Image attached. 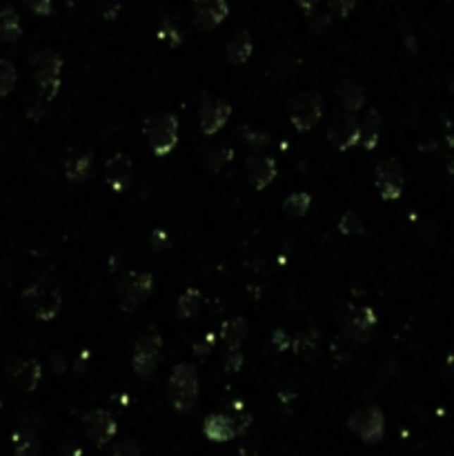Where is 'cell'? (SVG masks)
Here are the masks:
<instances>
[{"label":"cell","instance_id":"cell-19","mask_svg":"<svg viewBox=\"0 0 454 456\" xmlns=\"http://www.w3.org/2000/svg\"><path fill=\"white\" fill-rule=\"evenodd\" d=\"M336 96H338L340 107H343L345 111H352V113H357L365 105V90L357 80H350V78L340 80L336 85Z\"/></svg>","mask_w":454,"mask_h":456},{"label":"cell","instance_id":"cell-5","mask_svg":"<svg viewBox=\"0 0 454 456\" xmlns=\"http://www.w3.org/2000/svg\"><path fill=\"white\" fill-rule=\"evenodd\" d=\"M161 350H163V338L159 330H154V327H149V330H145L136 338L132 365L140 378H149L154 374L156 365L161 361Z\"/></svg>","mask_w":454,"mask_h":456},{"label":"cell","instance_id":"cell-11","mask_svg":"<svg viewBox=\"0 0 454 456\" xmlns=\"http://www.w3.org/2000/svg\"><path fill=\"white\" fill-rule=\"evenodd\" d=\"M198 116H201V132L205 136H211L221 132L227 125L232 116V105L225 101H216V98H209L207 94L201 96V109H198Z\"/></svg>","mask_w":454,"mask_h":456},{"label":"cell","instance_id":"cell-7","mask_svg":"<svg viewBox=\"0 0 454 456\" xmlns=\"http://www.w3.org/2000/svg\"><path fill=\"white\" fill-rule=\"evenodd\" d=\"M152 288H154V276L149 272H127L125 276H121L116 285L121 309L134 312L149 296Z\"/></svg>","mask_w":454,"mask_h":456},{"label":"cell","instance_id":"cell-25","mask_svg":"<svg viewBox=\"0 0 454 456\" xmlns=\"http://www.w3.org/2000/svg\"><path fill=\"white\" fill-rule=\"evenodd\" d=\"M203 307V294L198 292L196 288H190L183 292V296L178 298V305H176V312L180 319H194L198 312Z\"/></svg>","mask_w":454,"mask_h":456},{"label":"cell","instance_id":"cell-27","mask_svg":"<svg viewBox=\"0 0 454 456\" xmlns=\"http://www.w3.org/2000/svg\"><path fill=\"white\" fill-rule=\"evenodd\" d=\"M309 207H312V196L307 192H294L283 201V209H286L290 216H305Z\"/></svg>","mask_w":454,"mask_h":456},{"label":"cell","instance_id":"cell-31","mask_svg":"<svg viewBox=\"0 0 454 456\" xmlns=\"http://www.w3.org/2000/svg\"><path fill=\"white\" fill-rule=\"evenodd\" d=\"M143 454V450H140V443L136 438H125L121 440V443L114 448L111 456H140Z\"/></svg>","mask_w":454,"mask_h":456},{"label":"cell","instance_id":"cell-16","mask_svg":"<svg viewBox=\"0 0 454 456\" xmlns=\"http://www.w3.org/2000/svg\"><path fill=\"white\" fill-rule=\"evenodd\" d=\"M105 178L114 192H125L132 183V159L127 154H114L105 163Z\"/></svg>","mask_w":454,"mask_h":456},{"label":"cell","instance_id":"cell-9","mask_svg":"<svg viewBox=\"0 0 454 456\" xmlns=\"http://www.w3.org/2000/svg\"><path fill=\"white\" fill-rule=\"evenodd\" d=\"M328 138L330 142L340 149V152H345L354 145H359V138H361V123L357 121V116H354L352 111H340L336 113V116L332 118L330 127H328Z\"/></svg>","mask_w":454,"mask_h":456},{"label":"cell","instance_id":"cell-6","mask_svg":"<svg viewBox=\"0 0 454 456\" xmlns=\"http://www.w3.org/2000/svg\"><path fill=\"white\" fill-rule=\"evenodd\" d=\"M348 427L363 440V443L372 445V443H379L383 434H386V414H383V409L376 405L359 407L350 414Z\"/></svg>","mask_w":454,"mask_h":456},{"label":"cell","instance_id":"cell-2","mask_svg":"<svg viewBox=\"0 0 454 456\" xmlns=\"http://www.w3.org/2000/svg\"><path fill=\"white\" fill-rule=\"evenodd\" d=\"M23 298H25V305L30 307V312L38 321H54L63 307V292L59 288V283L51 281L49 276L34 281L25 290Z\"/></svg>","mask_w":454,"mask_h":456},{"label":"cell","instance_id":"cell-38","mask_svg":"<svg viewBox=\"0 0 454 456\" xmlns=\"http://www.w3.org/2000/svg\"><path fill=\"white\" fill-rule=\"evenodd\" d=\"M290 345H292L290 338H288V334L283 332V330H276V332L272 334V350H274V352H286Z\"/></svg>","mask_w":454,"mask_h":456},{"label":"cell","instance_id":"cell-35","mask_svg":"<svg viewBox=\"0 0 454 456\" xmlns=\"http://www.w3.org/2000/svg\"><path fill=\"white\" fill-rule=\"evenodd\" d=\"M330 7L338 18H345L357 7V0H330Z\"/></svg>","mask_w":454,"mask_h":456},{"label":"cell","instance_id":"cell-43","mask_svg":"<svg viewBox=\"0 0 454 456\" xmlns=\"http://www.w3.org/2000/svg\"><path fill=\"white\" fill-rule=\"evenodd\" d=\"M51 363H54V372H63V369H65V365H63V359H61L59 354L54 356V361H51Z\"/></svg>","mask_w":454,"mask_h":456},{"label":"cell","instance_id":"cell-26","mask_svg":"<svg viewBox=\"0 0 454 456\" xmlns=\"http://www.w3.org/2000/svg\"><path fill=\"white\" fill-rule=\"evenodd\" d=\"M0 18H3V23H0V40H5V42H13V40H18L23 30H20V25H18V16H16V9L13 7H7L0 11Z\"/></svg>","mask_w":454,"mask_h":456},{"label":"cell","instance_id":"cell-10","mask_svg":"<svg viewBox=\"0 0 454 456\" xmlns=\"http://www.w3.org/2000/svg\"><path fill=\"white\" fill-rule=\"evenodd\" d=\"M374 183L383 201H396L403 194V167L396 161H381L374 172Z\"/></svg>","mask_w":454,"mask_h":456},{"label":"cell","instance_id":"cell-12","mask_svg":"<svg viewBox=\"0 0 454 456\" xmlns=\"http://www.w3.org/2000/svg\"><path fill=\"white\" fill-rule=\"evenodd\" d=\"M82 421H85V430H87V438L92 440L94 448L107 445L118 432L116 419H114L109 412H105V409H94Z\"/></svg>","mask_w":454,"mask_h":456},{"label":"cell","instance_id":"cell-39","mask_svg":"<svg viewBox=\"0 0 454 456\" xmlns=\"http://www.w3.org/2000/svg\"><path fill=\"white\" fill-rule=\"evenodd\" d=\"M25 3L30 5V9L38 13V16H47L51 11V0H25Z\"/></svg>","mask_w":454,"mask_h":456},{"label":"cell","instance_id":"cell-23","mask_svg":"<svg viewBox=\"0 0 454 456\" xmlns=\"http://www.w3.org/2000/svg\"><path fill=\"white\" fill-rule=\"evenodd\" d=\"M247 332H250V325L240 316H234L221 325V338L225 347H240V343L247 338Z\"/></svg>","mask_w":454,"mask_h":456},{"label":"cell","instance_id":"cell-22","mask_svg":"<svg viewBox=\"0 0 454 456\" xmlns=\"http://www.w3.org/2000/svg\"><path fill=\"white\" fill-rule=\"evenodd\" d=\"M381 130H383V118L376 109H370L365 113V118L361 123V138L359 142L363 145V149H374L379 145V136H381Z\"/></svg>","mask_w":454,"mask_h":456},{"label":"cell","instance_id":"cell-20","mask_svg":"<svg viewBox=\"0 0 454 456\" xmlns=\"http://www.w3.org/2000/svg\"><path fill=\"white\" fill-rule=\"evenodd\" d=\"M252 49H254L252 36L245 30H238L234 38L225 45V61L232 65H243L245 61H250Z\"/></svg>","mask_w":454,"mask_h":456},{"label":"cell","instance_id":"cell-36","mask_svg":"<svg viewBox=\"0 0 454 456\" xmlns=\"http://www.w3.org/2000/svg\"><path fill=\"white\" fill-rule=\"evenodd\" d=\"M245 140H247V145L252 147V149H257V152H261L267 142H269V138H267V134L265 132H245Z\"/></svg>","mask_w":454,"mask_h":456},{"label":"cell","instance_id":"cell-24","mask_svg":"<svg viewBox=\"0 0 454 456\" xmlns=\"http://www.w3.org/2000/svg\"><path fill=\"white\" fill-rule=\"evenodd\" d=\"M13 450L16 456H40V440L32 427H23L13 434Z\"/></svg>","mask_w":454,"mask_h":456},{"label":"cell","instance_id":"cell-40","mask_svg":"<svg viewBox=\"0 0 454 456\" xmlns=\"http://www.w3.org/2000/svg\"><path fill=\"white\" fill-rule=\"evenodd\" d=\"M161 38H163V40H165V38H169V42H172V45H178V42H180V34H178V30H176L174 25H167V23H165V27L161 30Z\"/></svg>","mask_w":454,"mask_h":456},{"label":"cell","instance_id":"cell-8","mask_svg":"<svg viewBox=\"0 0 454 456\" xmlns=\"http://www.w3.org/2000/svg\"><path fill=\"white\" fill-rule=\"evenodd\" d=\"M323 113V96L317 90L303 92L299 96L292 98L290 103V121L294 125V130L299 132H309L321 121Z\"/></svg>","mask_w":454,"mask_h":456},{"label":"cell","instance_id":"cell-44","mask_svg":"<svg viewBox=\"0 0 454 456\" xmlns=\"http://www.w3.org/2000/svg\"><path fill=\"white\" fill-rule=\"evenodd\" d=\"M448 167H450V172H452V174H454V159H452V161H450V165H448Z\"/></svg>","mask_w":454,"mask_h":456},{"label":"cell","instance_id":"cell-1","mask_svg":"<svg viewBox=\"0 0 454 456\" xmlns=\"http://www.w3.org/2000/svg\"><path fill=\"white\" fill-rule=\"evenodd\" d=\"M167 401L180 414H188L198 403V374L194 365L178 363L167 378Z\"/></svg>","mask_w":454,"mask_h":456},{"label":"cell","instance_id":"cell-33","mask_svg":"<svg viewBox=\"0 0 454 456\" xmlns=\"http://www.w3.org/2000/svg\"><path fill=\"white\" fill-rule=\"evenodd\" d=\"M123 7V0H98V13L105 18V20H114L121 13Z\"/></svg>","mask_w":454,"mask_h":456},{"label":"cell","instance_id":"cell-29","mask_svg":"<svg viewBox=\"0 0 454 456\" xmlns=\"http://www.w3.org/2000/svg\"><path fill=\"white\" fill-rule=\"evenodd\" d=\"M338 230H340V234H348V236H352V234L361 236V234H365V225L354 211H345L343 218L338 221Z\"/></svg>","mask_w":454,"mask_h":456},{"label":"cell","instance_id":"cell-28","mask_svg":"<svg viewBox=\"0 0 454 456\" xmlns=\"http://www.w3.org/2000/svg\"><path fill=\"white\" fill-rule=\"evenodd\" d=\"M294 352L312 361L319 354V332H305L294 340Z\"/></svg>","mask_w":454,"mask_h":456},{"label":"cell","instance_id":"cell-3","mask_svg":"<svg viewBox=\"0 0 454 456\" xmlns=\"http://www.w3.org/2000/svg\"><path fill=\"white\" fill-rule=\"evenodd\" d=\"M30 63L34 69V78L38 85V96L45 103L54 101L61 90V71H63V58L56 51H34L30 56Z\"/></svg>","mask_w":454,"mask_h":456},{"label":"cell","instance_id":"cell-42","mask_svg":"<svg viewBox=\"0 0 454 456\" xmlns=\"http://www.w3.org/2000/svg\"><path fill=\"white\" fill-rule=\"evenodd\" d=\"M299 3V7L303 9V11H307V13H312L317 9V5H319V0H296Z\"/></svg>","mask_w":454,"mask_h":456},{"label":"cell","instance_id":"cell-37","mask_svg":"<svg viewBox=\"0 0 454 456\" xmlns=\"http://www.w3.org/2000/svg\"><path fill=\"white\" fill-rule=\"evenodd\" d=\"M330 27V16H325V13H317V16L309 18V30L312 34H323L325 30Z\"/></svg>","mask_w":454,"mask_h":456},{"label":"cell","instance_id":"cell-32","mask_svg":"<svg viewBox=\"0 0 454 456\" xmlns=\"http://www.w3.org/2000/svg\"><path fill=\"white\" fill-rule=\"evenodd\" d=\"M232 421L236 425V434H245V430L252 425V417H250V412H245L243 407H240V403L234 405V412H232Z\"/></svg>","mask_w":454,"mask_h":456},{"label":"cell","instance_id":"cell-13","mask_svg":"<svg viewBox=\"0 0 454 456\" xmlns=\"http://www.w3.org/2000/svg\"><path fill=\"white\" fill-rule=\"evenodd\" d=\"M192 9H194V25L201 32L216 30L227 18V13H230L227 0H192Z\"/></svg>","mask_w":454,"mask_h":456},{"label":"cell","instance_id":"cell-18","mask_svg":"<svg viewBox=\"0 0 454 456\" xmlns=\"http://www.w3.org/2000/svg\"><path fill=\"white\" fill-rule=\"evenodd\" d=\"M203 434L211 443H227L236 436V425L230 414H211L203 423Z\"/></svg>","mask_w":454,"mask_h":456},{"label":"cell","instance_id":"cell-15","mask_svg":"<svg viewBox=\"0 0 454 456\" xmlns=\"http://www.w3.org/2000/svg\"><path fill=\"white\" fill-rule=\"evenodd\" d=\"M40 376H42L40 363L34 359L13 361L7 365V378L11 381V386L18 388L20 392H34L40 383Z\"/></svg>","mask_w":454,"mask_h":456},{"label":"cell","instance_id":"cell-17","mask_svg":"<svg viewBox=\"0 0 454 456\" xmlns=\"http://www.w3.org/2000/svg\"><path fill=\"white\" fill-rule=\"evenodd\" d=\"M276 178V161L272 156H250L247 159V180L257 192H263Z\"/></svg>","mask_w":454,"mask_h":456},{"label":"cell","instance_id":"cell-41","mask_svg":"<svg viewBox=\"0 0 454 456\" xmlns=\"http://www.w3.org/2000/svg\"><path fill=\"white\" fill-rule=\"evenodd\" d=\"M209 347H211V338L209 336L203 338V340H198V343H194V350H196L198 356H205L209 352Z\"/></svg>","mask_w":454,"mask_h":456},{"label":"cell","instance_id":"cell-14","mask_svg":"<svg viewBox=\"0 0 454 456\" xmlns=\"http://www.w3.org/2000/svg\"><path fill=\"white\" fill-rule=\"evenodd\" d=\"M376 325V314L372 307H359L354 314L348 319V325L343 330V338L352 347L363 345L367 338H370L372 327Z\"/></svg>","mask_w":454,"mask_h":456},{"label":"cell","instance_id":"cell-30","mask_svg":"<svg viewBox=\"0 0 454 456\" xmlns=\"http://www.w3.org/2000/svg\"><path fill=\"white\" fill-rule=\"evenodd\" d=\"M16 85V67L9 61H0V96H7Z\"/></svg>","mask_w":454,"mask_h":456},{"label":"cell","instance_id":"cell-34","mask_svg":"<svg viewBox=\"0 0 454 456\" xmlns=\"http://www.w3.org/2000/svg\"><path fill=\"white\" fill-rule=\"evenodd\" d=\"M240 365H243V354L240 347H225V369L227 372H238Z\"/></svg>","mask_w":454,"mask_h":456},{"label":"cell","instance_id":"cell-4","mask_svg":"<svg viewBox=\"0 0 454 456\" xmlns=\"http://www.w3.org/2000/svg\"><path fill=\"white\" fill-rule=\"evenodd\" d=\"M145 136L149 147L156 156H167L172 154V149L176 147L178 142V118L169 111H161V113H152L145 121Z\"/></svg>","mask_w":454,"mask_h":456},{"label":"cell","instance_id":"cell-21","mask_svg":"<svg viewBox=\"0 0 454 456\" xmlns=\"http://www.w3.org/2000/svg\"><path fill=\"white\" fill-rule=\"evenodd\" d=\"M92 165H94V154L92 149H82V152H76L67 159L65 163V176L74 183H80L85 180L90 174H92Z\"/></svg>","mask_w":454,"mask_h":456}]
</instances>
